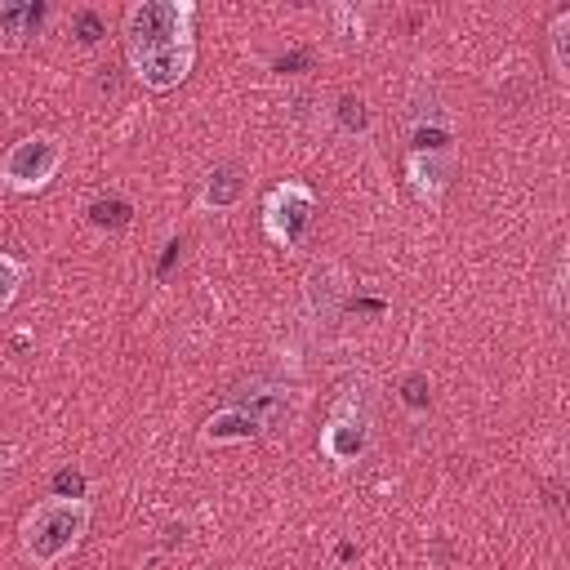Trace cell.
Listing matches in <instances>:
<instances>
[{
  "instance_id": "obj_12",
  "label": "cell",
  "mask_w": 570,
  "mask_h": 570,
  "mask_svg": "<svg viewBox=\"0 0 570 570\" xmlns=\"http://www.w3.org/2000/svg\"><path fill=\"white\" fill-rule=\"evenodd\" d=\"M330 18H334V27H338L343 40H361V36H365V18H361L352 4H334Z\"/></svg>"
},
{
  "instance_id": "obj_8",
  "label": "cell",
  "mask_w": 570,
  "mask_h": 570,
  "mask_svg": "<svg viewBox=\"0 0 570 570\" xmlns=\"http://www.w3.org/2000/svg\"><path fill=\"white\" fill-rule=\"evenodd\" d=\"M45 18V4L31 0H0V49H18L27 45V36H36Z\"/></svg>"
},
{
  "instance_id": "obj_2",
  "label": "cell",
  "mask_w": 570,
  "mask_h": 570,
  "mask_svg": "<svg viewBox=\"0 0 570 570\" xmlns=\"http://www.w3.org/2000/svg\"><path fill=\"white\" fill-rule=\"evenodd\" d=\"M174 45H196L191 0H138L125 9V58H142Z\"/></svg>"
},
{
  "instance_id": "obj_1",
  "label": "cell",
  "mask_w": 570,
  "mask_h": 570,
  "mask_svg": "<svg viewBox=\"0 0 570 570\" xmlns=\"http://www.w3.org/2000/svg\"><path fill=\"white\" fill-rule=\"evenodd\" d=\"M89 521H94V503L85 494H49V499H40L18 521V552H22V561L36 566V570L62 566L85 543Z\"/></svg>"
},
{
  "instance_id": "obj_3",
  "label": "cell",
  "mask_w": 570,
  "mask_h": 570,
  "mask_svg": "<svg viewBox=\"0 0 570 570\" xmlns=\"http://www.w3.org/2000/svg\"><path fill=\"white\" fill-rule=\"evenodd\" d=\"M62 160H67V142L58 134H45V129L22 134L0 156V187L13 196H36L58 178Z\"/></svg>"
},
{
  "instance_id": "obj_7",
  "label": "cell",
  "mask_w": 570,
  "mask_h": 570,
  "mask_svg": "<svg viewBox=\"0 0 570 570\" xmlns=\"http://www.w3.org/2000/svg\"><path fill=\"white\" fill-rule=\"evenodd\" d=\"M258 432H263V419L254 410H240V405H227V410H218V414H209L200 423V441L205 445H245Z\"/></svg>"
},
{
  "instance_id": "obj_4",
  "label": "cell",
  "mask_w": 570,
  "mask_h": 570,
  "mask_svg": "<svg viewBox=\"0 0 570 570\" xmlns=\"http://www.w3.org/2000/svg\"><path fill=\"white\" fill-rule=\"evenodd\" d=\"M316 209H321V200L303 178H281L276 187H267V196L258 205L263 236L276 249H298L316 223Z\"/></svg>"
},
{
  "instance_id": "obj_5",
  "label": "cell",
  "mask_w": 570,
  "mask_h": 570,
  "mask_svg": "<svg viewBox=\"0 0 570 570\" xmlns=\"http://www.w3.org/2000/svg\"><path fill=\"white\" fill-rule=\"evenodd\" d=\"M370 450V410L356 401V396H343L325 428H321V454L334 463V468H352L361 454Z\"/></svg>"
},
{
  "instance_id": "obj_13",
  "label": "cell",
  "mask_w": 570,
  "mask_h": 570,
  "mask_svg": "<svg viewBox=\"0 0 570 570\" xmlns=\"http://www.w3.org/2000/svg\"><path fill=\"white\" fill-rule=\"evenodd\" d=\"M80 31H85L80 40H85V45H94V40H98V18H94V13H80Z\"/></svg>"
},
{
  "instance_id": "obj_9",
  "label": "cell",
  "mask_w": 570,
  "mask_h": 570,
  "mask_svg": "<svg viewBox=\"0 0 570 570\" xmlns=\"http://www.w3.org/2000/svg\"><path fill=\"white\" fill-rule=\"evenodd\" d=\"M548 49H552V76L570 80V9H561L548 27Z\"/></svg>"
},
{
  "instance_id": "obj_6",
  "label": "cell",
  "mask_w": 570,
  "mask_h": 570,
  "mask_svg": "<svg viewBox=\"0 0 570 570\" xmlns=\"http://www.w3.org/2000/svg\"><path fill=\"white\" fill-rule=\"evenodd\" d=\"M405 178L423 205H441L454 178V147H410L405 151Z\"/></svg>"
},
{
  "instance_id": "obj_11",
  "label": "cell",
  "mask_w": 570,
  "mask_h": 570,
  "mask_svg": "<svg viewBox=\"0 0 570 570\" xmlns=\"http://www.w3.org/2000/svg\"><path fill=\"white\" fill-rule=\"evenodd\" d=\"M22 285H27V263L18 254L0 249V312L13 307V298L22 294Z\"/></svg>"
},
{
  "instance_id": "obj_10",
  "label": "cell",
  "mask_w": 570,
  "mask_h": 570,
  "mask_svg": "<svg viewBox=\"0 0 570 570\" xmlns=\"http://www.w3.org/2000/svg\"><path fill=\"white\" fill-rule=\"evenodd\" d=\"M240 191H245V178L236 174V169H214L209 174V183H205V205H214V209H227V205H236L240 200Z\"/></svg>"
}]
</instances>
